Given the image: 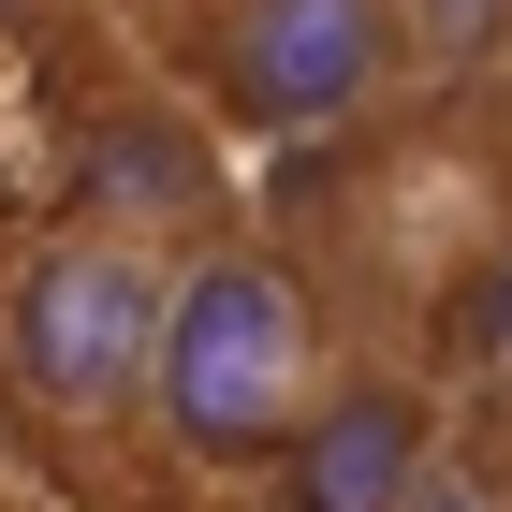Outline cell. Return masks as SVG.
Returning a JSON list of instances; mask_svg holds the SVG:
<instances>
[{
	"mask_svg": "<svg viewBox=\"0 0 512 512\" xmlns=\"http://www.w3.org/2000/svg\"><path fill=\"white\" fill-rule=\"evenodd\" d=\"M161 308H176V249L118 235V220H30L0 249V439L30 454L44 483H88L118 498L132 454H161Z\"/></svg>",
	"mask_w": 512,
	"mask_h": 512,
	"instance_id": "1",
	"label": "cell"
},
{
	"mask_svg": "<svg viewBox=\"0 0 512 512\" xmlns=\"http://www.w3.org/2000/svg\"><path fill=\"white\" fill-rule=\"evenodd\" d=\"M352 352H366V337L337 322V293H322L293 249H264V235L235 220L220 249L176 264L147 439L176 454V469H278V439L322 410V381H337Z\"/></svg>",
	"mask_w": 512,
	"mask_h": 512,
	"instance_id": "2",
	"label": "cell"
},
{
	"mask_svg": "<svg viewBox=\"0 0 512 512\" xmlns=\"http://www.w3.org/2000/svg\"><path fill=\"white\" fill-rule=\"evenodd\" d=\"M425 74L410 0H205L191 88L205 118L249 147H352L366 118H395Z\"/></svg>",
	"mask_w": 512,
	"mask_h": 512,
	"instance_id": "3",
	"label": "cell"
},
{
	"mask_svg": "<svg viewBox=\"0 0 512 512\" xmlns=\"http://www.w3.org/2000/svg\"><path fill=\"white\" fill-rule=\"evenodd\" d=\"M278 512H425L439 483V381L395 352H352L322 381V410L278 439Z\"/></svg>",
	"mask_w": 512,
	"mask_h": 512,
	"instance_id": "4",
	"label": "cell"
},
{
	"mask_svg": "<svg viewBox=\"0 0 512 512\" xmlns=\"http://www.w3.org/2000/svg\"><path fill=\"white\" fill-rule=\"evenodd\" d=\"M425 30V74H498L512 59V0H410Z\"/></svg>",
	"mask_w": 512,
	"mask_h": 512,
	"instance_id": "5",
	"label": "cell"
}]
</instances>
